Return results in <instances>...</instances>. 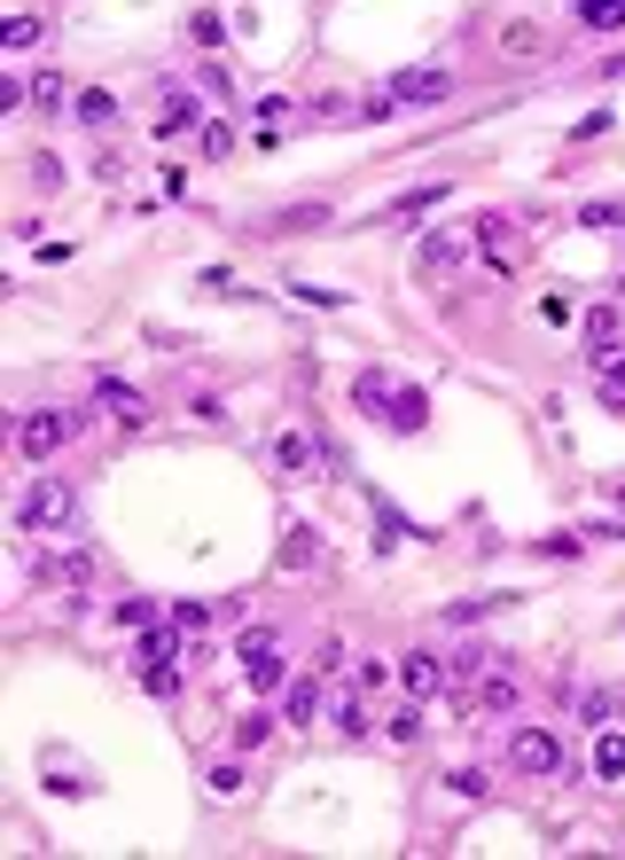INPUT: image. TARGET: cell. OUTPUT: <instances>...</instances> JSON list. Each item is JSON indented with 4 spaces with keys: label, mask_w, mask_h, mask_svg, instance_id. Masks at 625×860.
Returning a JSON list of instances; mask_svg holds the SVG:
<instances>
[{
    "label": "cell",
    "mask_w": 625,
    "mask_h": 860,
    "mask_svg": "<svg viewBox=\"0 0 625 860\" xmlns=\"http://www.w3.org/2000/svg\"><path fill=\"white\" fill-rule=\"evenodd\" d=\"M71 439H79V415H71V407H39V415H24L16 454H24V462H47V454H63Z\"/></svg>",
    "instance_id": "cell-1"
},
{
    "label": "cell",
    "mask_w": 625,
    "mask_h": 860,
    "mask_svg": "<svg viewBox=\"0 0 625 860\" xmlns=\"http://www.w3.org/2000/svg\"><path fill=\"white\" fill-rule=\"evenodd\" d=\"M508 767L548 783V775H563V767H570V759H563V743H555L548 728H516V743H508Z\"/></svg>",
    "instance_id": "cell-2"
},
{
    "label": "cell",
    "mask_w": 625,
    "mask_h": 860,
    "mask_svg": "<svg viewBox=\"0 0 625 860\" xmlns=\"http://www.w3.org/2000/svg\"><path fill=\"white\" fill-rule=\"evenodd\" d=\"M71 509H79L71 486H32L24 509H16V524H24V533H56V524H71Z\"/></svg>",
    "instance_id": "cell-3"
},
{
    "label": "cell",
    "mask_w": 625,
    "mask_h": 860,
    "mask_svg": "<svg viewBox=\"0 0 625 860\" xmlns=\"http://www.w3.org/2000/svg\"><path fill=\"white\" fill-rule=\"evenodd\" d=\"M446 681H454V673H446V665L430 657V649H414V657L399 665V689H407L414 704H438V689H446Z\"/></svg>",
    "instance_id": "cell-4"
},
{
    "label": "cell",
    "mask_w": 625,
    "mask_h": 860,
    "mask_svg": "<svg viewBox=\"0 0 625 860\" xmlns=\"http://www.w3.org/2000/svg\"><path fill=\"white\" fill-rule=\"evenodd\" d=\"M94 399H103L125 430H141V422H149V399H141L133 384H118V375H94Z\"/></svg>",
    "instance_id": "cell-5"
},
{
    "label": "cell",
    "mask_w": 625,
    "mask_h": 860,
    "mask_svg": "<svg viewBox=\"0 0 625 860\" xmlns=\"http://www.w3.org/2000/svg\"><path fill=\"white\" fill-rule=\"evenodd\" d=\"M625 345V313L617 306H587V353L602 360V353H617Z\"/></svg>",
    "instance_id": "cell-6"
},
{
    "label": "cell",
    "mask_w": 625,
    "mask_h": 860,
    "mask_svg": "<svg viewBox=\"0 0 625 860\" xmlns=\"http://www.w3.org/2000/svg\"><path fill=\"white\" fill-rule=\"evenodd\" d=\"M414 259H422V274H454L469 251H461V235H438V227H430L422 243H414Z\"/></svg>",
    "instance_id": "cell-7"
},
{
    "label": "cell",
    "mask_w": 625,
    "mask_h": 860,
    "mask_svg": "<svg viewBox=\"0 0 625 860\" xmlns=\"http://www.w3.org/2000/svg\"><path fill=\"white\" fill-rule=\"evenodd\" d=\"M392 94H399V103H446L454 79H446V71H399V79H392Z\"/></svg>",
    "instance_id": "cell-8"
},
{
    "label": "cell",
    "mask_w": 625,
    "mask_h": 860,
    "mask_svg": "<svg viewBox=\"0 0 625 860\" xmlns=\"http://www.w3.org/2000/svg\"><path fill=\"white\" fill-rule=\"evenodd\" d=\"M477 243H493V251H485V259H493V266H501V274H508V266H516V259H524V251H516V227H508V219H501V212H485V219H477Z\"/></svg>",
    "instance_id": "cell-9"
},
{
    "label": "cell",
    "mask_w": 625,
    "mask_h": 860,
    "mask_svg": "<svg viewBox=\"0 0 625 860\" xmlns=\"http://www.w3.org/2000/svg\"><path fill=\"white\" fill-rule=\"evenodd\" d=\"M39 580H47V587H86V580H94V556H86V548L47 556V563H39Z\"/></svg>",
    "instance_id": "cell-10"
},
{
    "label": "cell",
    "mask_w": 625,
    "mask_h": 860,
    "mask_svg": "<svg viewBox=\"0 0 625 860\" xmlns=\"http://www.w3.org/2000/svg\"><path fill=\"white\" fill-rule=\"evenodd\" d=\"M392 399H399V392H392V375H383V368H368L360 384H352V407H360V415H392Z\"/></svg>",
    "instance_id": "cell-11"
},
{
    "label": "cell",
    "mask_w": 625,
    "mask_h": 860,
    "mask_svg": "<svg viewBox=\"0 0 625 860\" xmlns=\"http://www.w3.org/2000/svg\"><path fill=\"white\" fill-rule=\"evenodd\" d=\"M274 469L281 477H305L313 469V439H305V430H281V439H274Z\"/></svg>",
    "instance_id": "cell-12"
},
{
    "label": "cell",
    "mask_w": 625,
    "mask_h": 860,
    "mask_svg": "<svg viewBox=\"0 0 625 860\" xmlns=\"http://www.w3.org/2000/svg\"><path fill=\"white\" fill-rule=\"evenodd\" d=\"M446 196H454V188H446V180H430V188H407V196H399V204H383V219H414V212H438Z\"/></svg>",
    "instance_id": "cell-13"
},
{
    "label": "cell",
    "mask_w": 625,
    "mask_h": 860,
    "mask_svg": "<svg viewBox=\"0 0 625 860\" xmlns=\"http://www.w3.org/2000/svg\"><path fill=\"white\" fill-rule=\"evenodd\" d=\"M188 126H204V118H196V103H188L180 86H165V110H157V133L172 141V133H188Z\"/></svg>",
    "instance_id": "cell-14"
},
{
    "label": "cell",
    "mask_w": 625,
    "mask_h": 860,
    "mask_svg": "<svg viewBox=\"0 0 625 860\" xmlns=\"http://www.w3.org/2000/svg\"><path fill=\"white\" fill-rule=\"evenodd\" d=\"M281 563H290V571H313V563H321V533L290 524V533H281Z\"/></svg>",
    "instance_id": "cell-15"
},
{
    "label": "cell",
    "mask_w": 625,
    "mask_h": 860,
    "mask_svg": "<svg viewBox=\"0 0 625 860\" xmlns=\"http://www.w3.org/2000/svg\"><path fill=\"white\" fill-rule=\"evenodd\" d=\"M594 775H602V783H625V736H617V728L594 736Z\"/></svg>",
    "instance_id": "cell-16"
},
{
    "label": "cell",
    "mask_w": 625,
    "mask_h": 860,
    "mask_svg": "<svg viewBox=\"0 0 625 860\" xmlns=\"http://www.w3.org/2000/svg\"><path fill=\"white\" fill-rule=\"evenodd\" d=\"M570 16H579L587 32H625V0H579Z\"/></svg>",
    "instance_id": "cell-17"
},
{
    "label": "cell",
    "mask_w": 625,
    "mask_h": 860,
    "mask_svg": "<svg viewBox=\"0 0 625 860\" xmlns=\"http://www.w3.org/2000/svg\"><path fill=\"white\" fill-rule=\"evenodd\" d=\"M79 126H94V133H103V126H118V94L86 86V94H79Z\"/></svg>",
    "instance_id": "cell-18"
},
{
    "label": "cell",
    "mask_w": 625,
    "mask_h": 860,
    "mask_svg": "<svg viewBox=\"0 0 625 860\" xmlns=\"http://www.w3.org/2000/svg\"><path fill=\"white\" fill-rule=\"evenodd\" d=\"M501 602H508V595H469V602H446V610H438V626H469V618H493Z\"/></svg>",
    "instance_id": "cell-19"
},
{
    "label": "cell",
    "mask_w": 625,
    "mask_h": 860,
    "mask_svg": "<svg viewBox=\"0 0 625 860\" xmlns=\"http://www.w3.org/2000/svg\"><path fill=\"white\" fill-rule=\"evenodd\" d=\"M383 422H392V430H422V422H430V399H422V392H399Z\"/></svg>",
    "instance_id": "cell-20"
},
{
    "label": "cell",
    "mask_w": 625,
    "mask_h": 860,
    "mask_svg": "<svg viewBox=\"0 0 625 860\" xmlns=\"http://www.w3.org/2000/svg\"><path fill=\"white\" fill-rule=\"evenodd\" d=\"M313 712H321V681H298L290 689V728H313Z\"/></svg>",
    "instance_id": "cell-21"
},
{
    "label": "cell",
    "mask_w": 625,
    "mask_h": 860,
    "mask_svg": "<svg viewBox=\"0 0 625 860\" xmlns=\"http://www.w3.org/2000/svg\"><path fill=\"white\" fill-rule=\"evenodd\" d=\"M579 227H625V204L617 196H594V204H579Z\"/></svg>",
    "instance_id": "cell-22"
},
{
    "label": "cell",
    "mask_w": 625,
    "mask_h": 860,
    "mask_svg": "<svg viewBox=\"0 0 625 860\" xmlns=\"http://www.w3.org/2000/svg\"><path fill=\"white\" fill-rule=\"evenodd\" d=\"M157 618H165V610H157L149 595H125V602H118V626H157Z\"/></svg>",
    "instance_id": "cell-23"
},
{
    "label": "cell",
    "mask_w": 625,
    "mask_h": 860,
    "mask_svg": "<svg viewBox=\"0 0 625 860\" xmlns=\"http://www.w3.org/2000/svg\"><path fill=\"white\" fill-rule=\"evenodd\" d=\"M501 47H508V56H540L548 39H540V24H508V32H501Z\"/></svg>",
    "instance_id": "cell-24"
},
{
    "label": "cell",
    "mask_w": 625,
    "mask_h": 860,
    "mask_svg": "<svg viewBox=\"0 0 625 860\" xmlns=\"http://www.w3.org/2000/svg\"><path fill=\"white\" fill-rule=\"evenodd\" d=\"M39 32H47L39 16H9V24H0V47H32Z\"/></svg>",
    "instance_id": "cell-25"
},
{
    "label": "cell",
    "mask_w": 625,
    "mask_h": 860,
    "mask_svg": "<svg viewBox=\"0 0 625 860\" xmlns=\"http://www.w3.org/2000/svg\"><path fill=\"white\" fill-rule=\"evenodd\" d=\"M485 712H516V681L508 673H485Z\"/></svg>",
    "instance_id": "cell-26"
},
{
    "label": "cell",
    "mask_w": 625,
    "mask_h": 860,
    "mask_svg": "<svg viewBox=\"0 0 625 860\" xmlns=\"http://www.w3.org/2000/svg\"><path fill=\"white\" fill-rule=\"evenodd\" d=\"M212 790H219V798L243 790V759H219V767H212Z\"/></svg>",
    "instance_id": "cell-27"
},
{
    "label": "cell",
    "mask_w": 625,
    "mask_h": 860,
    "mask_svg": "<svg viewBox=\"0 0 625 860\" xmlns=\"http://www.w3.org/2000/svg\"><path fill=\"white\" fill-rule=\"evenodd\" d=\"M32 103H39V110H63V79L39 71V79H32Z\"/></svg>",
    "instance_id": "cell-28"
},
{
    "label": "cell",
    "mask_w": 625,
    "mask_h": 860,
    "mask_svg": "<svg viewBox=\"0 0 625 860\" xmlns=\"http://www.w3.org/2000/svg\"><path fill=\"white\" fill-rule=\"evenodd\" d=\"M149 696H180V673H172V657L149 665Z\"/></svg>",
    "instance_id": "cell-29"
},
{
    "label": "cell",
    "mask_w": 625,
    "mask_h": 860,
    "mask_svg": "<svg viewBox=\"0 0 625 860\" xmlns=\"http://www.w3.org/2000/svg\"><path fill=\"white\" fill-rule=\"evenodd\" d=\"M227 150H235V133H227V126L212 118V126H204V157H227Z\"/></svg>",
    "instance_id": "cell-30"
},
{
    "label": "cell",
    "mask_w": 625,
    "mask_h": 860,
    "mask_svg": "<svg viewBox=\"0 0 625 860\" xmlns=\"http://www.w3.org/2000/svg\"><path fill=\"white\" fill-rule=\"evenodd\" d=\"M266 743V712H251V720H243V736H235V751H259Z\"/></svg>",
    "instance_id": "cell-31"
},
{
    "label": "cell",
    "mask_w": 625,
    "mask_h": 860,
    "mask_svg": "<svg viewBox=\"0 0 625 860\" xmlns=\"http://www.w3.org/2000/svg\"><path fill=\"white\" fill-rule=\"evenodd\" d=\"M446 790H461V798H485V775H469V767H454V775H446Z\"/></svg>",
    "instance_id": "cell-32"
},
{
    "label": "cell",
    "mask_w": 625,
    "mask_h": 860,
    "mask_svg": "<svg viewBox=\"0 0 625 860\" xmlns=\"http://www.w3.org/2000/svg\"><path fill=\"white\" fill-rule=\"evenodd\" d=\"M594 392H602V407H610V415H625V375H602Z\"/></svg>",
    "instance_id": "cell-33"
},
{
    "label": "cell",
    "mask_w": 625,
    "mask_h": 860,
    "mask_svg": "<svg viewBox=\"0 0 625 860\" xmlns=\"http://www.w3.org/2000/svg\"><path fill=\"white\" fill-rule=\"evenodd\" d=\"M570 313H579V306H570V298H563V290H555V298H540V321H555V329H563V321H570Z\"/></svg>",
    "instance_id": "cell-34"
}]
</instances>
